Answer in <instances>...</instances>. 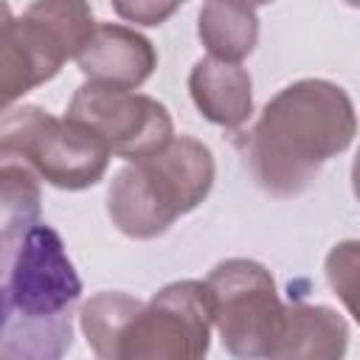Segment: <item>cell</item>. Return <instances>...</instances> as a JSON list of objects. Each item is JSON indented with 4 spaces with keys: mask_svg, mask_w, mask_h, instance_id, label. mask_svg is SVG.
Instances as JSON below:
<instances>
[{
    "mask_svg": "<svg viewBox=\"0 0 360 360\" xmlns=\"http://www.w3.org/2000/svg\"><path fill=\"white\" fill-rule=\"evenodd\" d=\"M357 132L349 93L326 79H298L281 87L248 132L233 141L242 166L273 197L304 194L323 163L343 155Z\"/></svg>",
    "mask_w": 360,
    "mask_h": 360,
    "instance_id": "6da1fadb",
    "label": "cell"
},
{
    "mask_svg": "<svg viewBox=\"0 0 360 360\" xmlns=\"http://www.w3.org/2000/svg\"><path fill=\"white\" fill-rule=\"evenodd\" d=\"M82 278L62 236L34 222L14 245L8 264V326L0 360H56L73 343V309Z\"/></svg>",
    "mask_w": 360,
    "mask_h": 360,
    "instance_id": "7a4b0ae2",
    "label": "cell"
},
{
    "mask_svg": "<svg viewBox=\"0 0 360 360\" xmlns=\"http://www.w3.org/2000/svg\"><path fill=\"white\" fill-rule=\"evenodd\" d=\"M214 155L191 135L121 166L107 186V217L129 239H158L214 186Z\"/></svg>",
    "mask_w": 360,
    "mask_h": 360,
    "instance_id": "3957f363",
    "label": "cell"
},
{
    "mask_svg": "<svg viewBox=\"0 0 360 360\" xmlns=\"http://www.w3.org/2000/svg\"><path fill=\"white\" fill-rule=\"evenodd\" d=\"M107 143L73 118H56L39 104L0 110V163H22L62 191L96 186L110 166Z\"/></svg>",
    "mask_w": 360,
    "mask_h": 360,
    "instance_id": "277c9868",
    "label": "cell"
},
{
    "mask_svg": "<svg viewBox=\"0 0 360 360\" xmlns=\"http://www.w3.org/2000/svg\"><path fill=\"white\" fill-rule=\"evenodd\" d=\"M202 284L222 346L236 357H273L284 304L270 270L253 259H225Z\"/></svg>",
    "mask_w": 360,
    "mask_h": 360,
    "instance_id": "5b68a950",
    "label": "cell"
},
{
    "mask_svg": "<svg viewBox=\"0 0 360 360\" xmlns=\"http://www.w3.org/2000/svg\"><path fill=\"white\" fill-rule=\"evenodd\" d=\"M211 329L205 284L172 281L129 312L112 360H197L211 349Z\"/></svg>",
    "mask_w": 360,
    "mask_h": 360,
    "instance_id": "8992f818",
    "label": "cell"
},
{
    "mask_svg": "<svg viewBox=\"0 0 360 360\" xmlns=\"http://www.w3.org/2000/svg\"><path fill=\"white\" fill-rule=\"evenodd\" d=\"M65 115L96 132L107 143L110 155L124 160L152 155L174 135L166 104L146 93L96 82H84L82 87H76Z\"/></svg>",
    "mask_w": 360,
    "mask_h": 360,
    "instance_id": "52a82bcc",
    "label": "cell"
},
{
    "mask_svg": "<svg viewBox=\"0 0 360 360\" xmlns=\"http://www.w3.org/2000/svg\"><path fill=\"white\" fill-rule=\"evenodd\" d=\"M70 59L65 45L28 11L0 20V110L51 82Z\"/></svg>",
    "mask_w": 360,
    "mask_h": 360,
    "instance_id": "ba28073f",
    "label": "cell"
},
{
    "mask_svg": "<svg viewBox=\"0 0 360 360\" xmlns=\"http://www.w3.org/2000/svg\"><path fill=\"white\" fill-rule=\"evenodd\" d=\"M73 59L87 82L124 90H138L158 68L155 45L118 22H96Z\"/></svg>",
    "mask_w": 360,
    "mask_h": 360,
    "instance_id": "9c48e42d",
    "label": "cell"
},
{
    "mask_svg": "<svg viewBox=\"0 0 360 360\" xmlns=\"http://www.w3.org/2000/svg\"><path fill=\"white\" fill-rule=\"evenodd\" d=\"M188 93L200 115L222 129H242L253 115V82L239 62L197 59L188 73Z\"/></svg>",
    "mask_w": 360,
    "mask_h": 360,
    "instance_id": "30bf717a",
    "label": "cell"
},
{
    "mask_svg": "<svg viewBox=\"0 0 360 360\" xmlns=\"http://www.w3.org/2000/svg\"><path fill=\"white\" fill-rule=\"evenodd\" d=\"M349 346V323L340 312L323 304H284L281 332L273 357H343Z\"/></svg>",
    "mask_w": 360,
    "mask_h": 360,
    "instance_id": "8fae6325",
    "label": "cell"
},
{
    "mask_svg": "<svg viewBox=\"0 0 360 360\" xmlns=\"http://www.w3.org/2000/svg\"><path fill=\"white\" fill-rule=\"evenodd\" d=\"M197 37L208 56L242 62L259 42L256 8L245 0H205L197 14Z\"/></svg>",
    "mask_w": 360,
    "mask_h": 360,
    "instance_id": "7c38bea8",
    "label": "cell"
},
{
    "mask_svg": "<svg viewBox=\"0 0 360 360\" xmlns=\"http://www.w3.org/2000/svg\"><path fill=\"white\" fill-rule=\"evenodd\" d=\"M138 304H141V298L127 295V292H96L90 301L82 304L79 326H82V335L96 357L112 360L115 338Z\"/></svg>",
    "mask_w": 360,
    "mask_h": 360,
    "instance_id": "4fadbf2b",
    "label": "cell"
},
{
    "mask_svg": "<svg viewBox=\"0 0 360 360\" xmlns=\"http://www.w3.org/2000/svg\"><path fill=\"white\" fill-rule=\"evenodd\" d=\"M39 177L22 163H0V231H25L39 222Z\"/></svg>",
    "mask_w": 360,
    "mask_h": 360,
    "instance_id": "5bb4252c",
    "label": "cell"
},
{
    "mask_svg": "<svg viewBox=\"0 0 360 360\" xmlns=\"http://www.w3.org/2000/svg\"><path fill=\"white\" fill-rule=\"evenodd\" d=\"M357 248L360 245L349 239L335 245L326 256V281L354 318H357Z\"/></svg>",
    "mask_w": 360,
    "mask_h": 360,
    "instance_id": "9a60e30c",
    "label": "cell"
},
{
    "mask_svg": "<svg viewBox=\"0 0 360 360\" xmlns=\"http://www.w3.org/2000/svg\"><path fill=\"white\" fill-rule=\"evenodd\" d=\"M186 0H110L112 11L127 20V22H135V25H146V28H155V25H163Z\"/></svg>",
    "mask_w": 360,
    "mask_h": 360,
    "instance_id": "2e32d148",
    "label": "cell"
},
{
    "mask_svg": "<svg viewBox=\"0 0 360 360\" xmlns=\"http://www.w3.org/2000/svg\"><path fill=\"white\" fill-rule=\"evenodd\" d=\"M22 231H0V338L8 326V264Z\"/></svg>",
    "mask_w": 360,
    "mask_h": 360,
    "instance_id": "e0dca14e",
    "label": "cell"
},
{
    "mask_svg": "<svg viewBox=\"0 0 360 360\" xmlns=\"http://www.w3.org/2000/svg\"><path fill=\"white\" fill-rule=\"evenodd\" d=\"M3 17H11V8H8L6 0H0V20H3Z\"/></svg>",
    "mask_w": 360,
    "mask_h": 360,
    "instance_id": "ac0fdd59",
    "label": "cell"
},
{
    "mask_svg": "<svg viewBox=\"0 0 360 360\" xmlns=\"http://www.w3.org/2000/svg\"><path fill=\"white\" fill-rule=\"evenodd\" d=\"M245 3H250L256 8V6H264V3H273V0H245Z\"/></svg>",
    "mask_w": 360,
    "mask_h": 360,
    "instance_id": "d6986e66",
    "label": "cell"
},
{
    "mask_svg": "<svg viewBox=\"0 0 360 360\" xmlns=\"http://www.w3.org/2000/svg\"><path fill=\"white\" fill-rule=\"evenodd\" d=\"M346 3H354V0H346Z\"/></svg>",
    "mask_w": 360,
    "mask_h": 360,
    "instance_id": "ffe728a7",
    "label": "cell"
}]
</instances>
